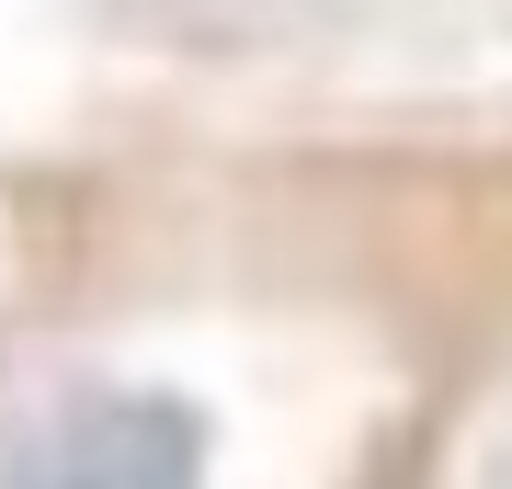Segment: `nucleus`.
I'll return each mask as SVG.
<instances>
[{"instance_id": "f257e3e1", "label": "nucleus", "mask_w": 512, "mask_h": 489, "mask_svg": "<svg viewBox=\"0 0 512 489\" xmlns=\"http://www.w3.org/2000/svg\"><path fill=\"white\" fill-rule=\"evenodd\" d=\"M217 433L171 387H80L0 444V489H205Z\"/></svg>"}, {"instance_id": "f03ea898", "label": "nucleus", "mask_w": 512, "mask_h": 489, "mask_svg": "<svg viewBox=\"0 0 512 489\" xmlns=\"http://www.w3.org/2000/svg\"><path fill=\"white\" fill-rule=\"evenodd\" d=\"M501 489H512V467H501Z\"/></svg>"}]
</instances>
